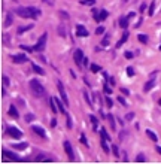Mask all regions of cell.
Instances as JSON below:
<instances>
[{"mask_svg":"<svg viewBox=\"0 0 161 164\" xmlns=\"http://www.w3.org/2000/svg\"><path fill=\"white\" fill-rule=\"evenodd\" d=\"M155 149H157V152H158V154H161V146H157Z\"/></svg>","mask_w":161,"mask_h":164,"instance_id":"obj_61","label":"cell"},{"mask_svg":"<svg viewBox=\"0 0 161 164\" xmlns=\"http://www.w3.org/2000/svg\"><path fill=\"white\" fill-rule=\"evenodd\" d=\"M14 148L21 151V149H25V148H27V143H25V142H23V143H17V145H14Z\"/></svg>","mask_w":161,"mask_h":164,"instance_id":"obj_30","label":"cell"},{"mask_svg":"<svg viewBox=\"0 0 161 164\" xmlns=\"http://www.w3.org/2000/svg\"><path fill=\"white\" fill-rule=\"evenodd\" d=\"M81 3H82V5H87V6H92V5L95 3V0H82Z\"/></svg>","mask_w":161,"mask_h":164,"instance_id":"obj_35","label":"cell"},{"mask_svg":"<svg viewBox=\"0 0 161 164\" xmlns=\"http://www.w3.org/2000/svg\"><path fill=\"white\" fill-rule=\"evenodd\" d=\"M58 33H60L63 37H66V36H67V30L64 28V25H58Z\"/></svg>","mask_w":161,"mask_h":164,"instance_id":"obj_26","label":"cell"},{"mask_svg":"<svg viewBox=\"0 0 161 164\" xmlns=\"http://www.w3.org/2000/svg\"><path fill=\"white\" fill-rule=\"evenodd\" d=\"M49 105H51V109H52V112L55 114V112L58 111V106H57V101H55V98H54V97H51V98H49Z\"/></svg>","mask_w":161,"mask_h":164,"instance_id":"obj_19","label":"cell"},{"mask_svg":"<svg viewBox=\"0 0 161 164\" xmlns=\"http://www.w3.org/2000/svg\"><path fill=\"white\" fill-rule=\"evenodd\" d=\"M124 57H125V58H128V60H131V58H133V52H130V51H127V52L124 54Z\"/></svg>","mask_w":161,"mask_h":164,"instance_id":"obj_46","label":"cell"},{"mask_svg":"<svg viewBox=\"0 0 161 164\" xmlns=\"http://www.w3.org/2000/svg\"><path fill=\"white\" fill-rule=\"evenodd\" d=\"M133 118H134V114H133V112H130V114H127V115H125V121H131Z\"/></svg>","mask_w":161,"mask_h":164,"instance_id":"obj_43","label":"cell"},{"mask_svg":"<svg viewBox=\"0 0 161 164\" xmlns=\"http://www.w3.org/2000/svg\"><path fill=\"white\" fill-rule=\"evenodd\" d=\"M106 105H108V108H112L114 106V101H112L111 97H106Z\"/></svg>","mask_w":161,"mask_h":164,"instance_id":"obj_40","label":"cell"},{"mask_svg":"<svg viewBox=\"0 0 161 164\" xmlns=\"http://www.w3.org/2000/svg\"><path fill=\"white\" fill-rule=\"evenodd\" d=\"M73 60H75V63H76L78 66L82 64V61H84V52H82V49H76V51H75Z\"/></svg>","mask_w":161,"mask_h":164,"instance_id":"obj_6","label":"cell"},{"mask_svg":"<svg viewBox=\"0 0 161 164\" xmlns=\"http://www.w3.org/2000/svg\"><path fill=\"white\" fill-rule=\"evenodd\" d=\"M90 69H91L92 73H97V72L101 70V67H100V66H97V64H90Z\"/></svg>","mask_w":161,"mask_h":164,"instance_id":"obj_31","label":"cell"},{"mask_svg":"<svg viewBox=\"0 0 161 164\" xmlns=\"http://www.w3.org/2000/svg\"><path fill=\"white\" fill-rule=\"evenodd\" d=\"M60 14H61V17H63V18H66V20L69 18V15H67V12H64V11H60Z\"/></svg>","mask_w":161,"mask_h":164,"instance_id":"obj_51","label":"cell"},{"mask_svg":"<svg viewBox=\"0 0 161 164\" xmlns=\"http://www.w3.org/2000/svg\"><path fill=\"white\" fill-rule=\"evenodd\" d=\"M84 97H85L87 103H90V105H91V100H90V97H88V93H87V91H84Z\"/></svg>","mask_w":161,"mask_h":164,"instance_id":"obj_49","label":"cell"},{"mask_svg":"<svg viewBox=\"0 0 161 164\" xmlns=\"http://www.w3.org/2000/svg\"><path fill=\"white\" fill-rule=\"evenodd\" d=\"M81 142H82L84 145H88V143H87V139H85V136H84V134H82V137H81Z\"/></svg>","mask_w":161,"mask_h":164,"instance_id":"obj_55","label":"cell"},{"mask_svg":"<svg viewBox=\"0 0 161 164\" xmlns=\"http://www.w3.org/2000/svg\"><path fill=\"white\" fill-rule=\"evenodd\" d=\"M124 133H125V131H121V133H119V139H121V140L124 139Z\"/></svg>","mask_w":161,"mask_h":164,"instance_id":"obj_59","label":"cell"},{"mask_svg":"<svg viewBox=\"0 0 161 164\" xmlns=\"http://www.w3.org/2000/svg\"><path fill=\"white\" fill-rule=\"evenodd\" d=\"M5 131H6L11 137H14V139H20V137L23 136V131H21L20 128H17V127H12V125L5 127Z\"/></svg>","mask_w":161,"mask_h":164,"instance_id":"obj_2","label":"cell"},{"mask_svg":"<svg viewBox=\"0 0 161 164\" xmlns=\"http://www.w3.org/2000/svg\"><path fill=\"white\" fill-rule=\"evenodd\" d=\"M54 98H55V97H54ZM55 101H57V106H58V111H60L61 114H64V115H66V109H64V106H63V103H64V101H63V100L60 101L58 98H55Z\"/></svg>","mask_w":161,"mask_h":164,"instance_id":"obj_20","label":"cell"},{"mask_svg":"<svg viewBox=\"0 0 161 164\" xmlns=\"http://www.w3.org/2000/svg\"><path fill=\"white\" fill-rule=\"evenodd\" d=\"M136 161L137 163H145V155L143 154H139L137 157H136Z\"/></svg>","mask_w":161,"mask_h":164,"instance_id":"obj_37","label":"cell"},{"mask_svg":"<svg viewBox=\"0 0 161 164\" xmlns=\"http://www.w3.org/2000/svg\"><path fill=\"white\" fill-rule=\"evenodd\" d=\"M103 33H105V27H103V25L97 27V30H95V34H98V36H100V34H103Z\"/></svg>","mask_w":161,"mask_h":164,"instance_id":"obj_36","label":"cell"},{"mask_svg":"<svg viewBox=\"0 0 161 164\" xmlns=\"http://www.w3.org/2000/svg\"><path fill=\"white\" fill-rule=\"evenodd\" d=\"M31 130H33L37 136H40L42 139H45L46 137V131L42 128V127H39V125H31Z\"/></svg>","mask_w":161,"mask_h":164,"instance_id":"obj_10","label":"cell"},{"mask_svg":"<svg viewBox=\"0 0 161 164\" xmlns=\"http://www.w3.org/2000/svg\"><path fill=\"white\" fill-rule=\"evenodd\" d=\"M108 119H109V124H111V127L115 130V127H116V124H115V118H114V115H108Z\"/></svg>","mask_w":161,"mask_h":164,"instance_id":"obj_27","label":"cell"},{"mask_svg":"<svg viewBox=\"0 0 161 164\" xmlns=\"http://www.w3.org/2000/svg\"><path fill=\"white\" fill-rule=\"evenodd\" d=\"M28 85H30V90L33 91V94L36 95V97H40L42 94L45 93V88H43V85L37 81V79H31L30 82H28Z\"/></svg>","mask_w":161,"mask_h":164,"instance_id":"obj_1","label":"cell"},{"mask_svg":"<svg viewBox=\"0 0 161 164\" xmlns=\"http://www.w3.org/2000/svg\"><path fill=\"white\" fill-rule=\"evenodd\" d=\"M101 45H103V47H108V45H109V34H106V36H105V39H103Z\"/></svg>","mask_w":161,"mask_h":164,"instance_id":"obj_38","label":"cell"},{"mask_svg":"<svg viewBox=\"0 0 161 164\" xmlns=\"http://www.w3.org/2000/svg\"><path fill=\"white\" fill-rule=\"evenodd\" d=\"M84 64H85V66H90V60H88V58H84Z\"/></svg>","mask_w":161,"mask_h":164,"instance_id":"obj_56","label":"cell"},{"mask_svg":"<svg viewBox=\"0 0 161 164\" xmlns=\"http://www.w3.org/2000/svg\"><path fill=\"white\" fill-rule=\"evenodd\" d=\"M127 75L128 76H134V69L130 66V67H127Z\"/></svg>","mask_w":161,"mask_h":164,"instance_id":"obj_41","label":"cell"},{"mask_svg":"<svg viewBox=\"0 0 161 164\" xmlns=\"http://www.w3.org/2000/svg\"><path fill=\"white\" fill-rule=\"evenodd\" d=\"M2 81H3V87H8V85H9V78H8L6 75L2 76Z\"/></svg>","mask_w":161,"mask_h":164,"instance_id":"obj_34","label":"cell"},{"mask_svg":"<svg viewBox=\"0 0 161 164\" xmlns=\"http://www.w3.org/2000/svg\"><path fill=\"white\" fill-rule=\"evenodd\" d=\"M119 27L124 28V30H127V27H128V17L127 18L125 17H121L119 18Z\"/></svg>","mask_w":161,"mask_h":164,"instance_id":"obj_17","label":"cell"},{"mask_svg":"<svg viewBox=\"0 0 161 164\" xmlns=\"http://www.w3.org/2000/svg\"><path fill=\"white\" fill-rule=\"evenodd\" d=\"M112 149H114V155H115V157H119V151H118L116 145H112Z\"/></svg>","mask_w":161,"mask_h":164,"instance_id":"obj_45","label":"cell"},{"mask_svg":"<svg viewBox=\"0 0 161 164\" xmlns=\"http://www.w3.org/2000/svg\"><path fill=\"white\" fill-rule=\"evenodd\" d=\"M108 17H109V12H108L106 9H101V11H100V20H101V21H105Z\"/></svg>","mask_w":161,"mask_h":164,"instance_id":"obj_23","label":"cell"},{"mask_svg":"<svg viewBox=\"0 0 161 164\" xmlns=\"http://www.w3.org/2000/svg\"><path fill=\"white\" fill-rule=\"evenodd\" d=\"M9 115L12 118H15V119H18V117H20V114H18V109L14 106V105H11L9 106Z\"/></svg>","mask_w":161,"mask_h":164,"instance_id":"obj_14","label":"cell"},{"mask_svg":"<svg viewBox=\"0 0 161 164\" xmlns=\"http://www.w3.org/2000/svg\"><path fill=\"white\" fill-rule=\"evenodd\" d=\"M28 11H30V17H31V18L37 20V18L40 17V11H39L37 8H33V6H30V8H28Z\"/></svg>","mask_w":161,"mask_h":164,"instance_id":"obj_12","label":"cell"},{"mask_svg":"<svg viewBox=\"0 0 161 164\" xmlns=\"http://www.w3.org/2000/svg\"><path fill=\"white\" fill-rule=\"evenodd\" d=\"M34 25L33 24H28V25H23V27H18V34H23V33H25V31H28V30H31Z\"/></svg>","mask_w":161,"mask_h":164,"instance_id":"obj_16","label":"cell"},{"mask_svg":"<svg viewBox=\"0 0 161 164\" xmlns=\"http://www.w3.org/2000/svg\"><path fill=\"white\" fill-rule=\"evenodd\" d=\"M154 11H155V2H151V6H149V9H148L149 17H152V15H154Z\"/></svg>","mask_w":161,"mask_h":164,"instance_id":"obj_28","label":"cell"},{"mask_svg":"<svg viewBox=\"0 0 161 164\" xmlns=\"http://www.w3.org/2000/svg\"><path fill=\"white\" fill-rule=\"evenodd\" d=\"M21 49H25L27 52H33V51H34L33 47H25V45H21Z\"/></svg>","mask_w":161,"mask_h":164,"instance_id":"obj_42","label":"cell"},{"mask_svg":"<svg viewBox=\"0 0 161 164\" xmlns=\"http://www.w3.org/2000/svg\"><path fill=\"white\" fill-rule=\"evenodd\" d=\"M118 101H119L122 106H127V103H125V98H124V97H118Z\"/></svg>","mask_w":161,"mask_h":164,"instance_id":"obj_47","label":"cell"},{"mask_svg":"<svg viewBox=\"0 0 161 164\" xmlns=\"http://www.w3.org/2000/svg\"><path fill=\"white\" fill-rule=\"evenodd\" d=\"M92 17H94V20L97 21V23H100L101 20H100V12L98 11H95V9H92Z\"/></svg>","mask_w":161,"mask_h":164,"instance_id":"obj_29","label":"cell"},{"mask_svg":"<svg viewBox=\"0 0 161 164\" xmlns=\"http://www.w3.org/2000/svg\"><path fill=\"white\" fill-rule=\"evenodd\" d=\"M31 67H33V70L36 72L37 75H45V72H43V69H42L40 66H37V64H34V63H33V64H31Z\"/></svg>","mask_w":161,"mask_h":164,"instance_id":"obj_22","label":"cell"},{"mask_svg":"<svg viewBox=\"0 0 161 164\" xmlns=\"http://www.w3.org/2000/svg\"><path fill=\"white\" fill-rule=\"evenodd\" d=\"M137 39L142 42V43H148V36H146V34H139Z\"/></svg>","mask_w":161,"mask_h":164,"instance_id":"obj_32","label":"cell"},{"mask_svg":"<svg viewBox=\"0 0 161 164\" xmlns=\"http://www.w3.org/2000/svg\"><path fill=\"white\" fill-rule=\"evenodd\" d=\"M42 2H45L46 5H49V6H52V5H54V0H42Z\"/></svg>","mask_w":161,"mask_h":164,"instance_id":"obj_53","label":"cell"},{"mask_svg":"<svg viewBox=\"0 0 161 164\" xmlns=\"http://www.w3.org/2000/svg\"><path fill=\"white\" fill-rule=\"evenodd\" d=\"M109 84H111V85H115V79H114V78H109Z\"/></svg>","mask_w":161,"mask_h":164,"instance_id":"obj_57","label":"cell"},{"mask_svg":"<svg viewBox=\"0 0 161 164\" xmlns=\"http://www.w3.org/2000/svg\"><path fill=\"white\" fill-rule=\"evenodd\" d=\"M146 134H148V137H149L151 140L154 142V143H157V142H158V137H157V134H155L152 130H146Z\"/></svg>","mask_w":161,"mask_h":164,"instance_id":"obj_18","label":"cell"},{"mask_svg":"<svg viewBox=\"0 0 161 164\" xmlns=\"http://www.w3.org/2000/svg\"><path fill=\"white\" fill-rule=\"evenodd\" d=\"M100 134H101V137H103V139H106V140H111V136L108 134L106 128H103V127H101V130H100Z\"/></svg>","mask_w":161,"mask_h":164,"instance_id":"obj_24","label":"cell"},{"mask_svg":"<svg viewBox=\"0 0 161 164\" xmlns=\"http://www.w3.org/2000/svg\"><path fill=\"white\" fill-rule=\"evenodd\" d=\"M154 85H155V81H154V79L148 81V82L145 84V87H143V91H145V93H148L149 90H152V88H154Z\"/></svg>","mask_w":161,"mask_h":164,"instance_id":"obj_15","label":"cell"},{"mask_svg":"<svg viewBox=\"0 0 161 164\" xmlns=\"http://www.w3.org/2000/svg\"><path fill=\"white\" fill-rule=\"evenodd\" d=\"M160 105H161V100H160Z\"/></svg>","mask_w":161,"mask_h":164,"instance_id":"obj_63","label":"cell"},{"mask_svg":"<svg viewBox=\"0 0 161 164\" xmlns=\"http://www.w3.org/2000/svg\"><path fill=\"white\" fill-rule=\"evenodd\" d=\"M128 37H130V33H128V31L125 30V31H124V34L121 36L119 42L116 43V48H121V47H122V43H124V42H127V40H128Z\"/></svg>","mask_w":161,"mask_h":164,"instance_id":"obj_13","label":"cell"},{"mask_svg":"<svg viewBox=\"0 0 161 164\" xmlns=\"http://www.w3.org/2000/svg\"><path fill=\"white\" fill-rule=\"evenodd\" d=\"M12 23H14V14H8V15H6V20H5V25L9 27Z\"/></svg>","mask_w":161,"mask_h":164,"instance_id":"obj_21","label":"cell"},{"mask_svg":"<svg viewBox=\"0 0 161 164\" xmlns=\"http://www.w3.org/2000/svg\"><path fill=\"white\" fill-rule=\"evenodd\" d=\"M34 115H33V114H27V115H25V121H27V122H30V121H33V119H34Z\"/></svg>","mask_w":161,"mask_h":164,"instance_id":"obj_39","label":"cell"},{"mask_svg":"<svg viewBox=\"0 0 161 164\" xmlns=\"http://www.w3.org/2000/svg\"><path fill=\"white\" fill-rule=\"evenodd\" d=\"M88 34H90L88 30H87L82 24H79V25L76 27V36H78V37H87Z\"/></svg>","mask_w":161,"mask_h":164,"instance_id":"obj_7","label":"cell"},{"mask_svg":"<svg viewBox=\"0 0 161 164\" xmlns=\"http://www.w3.org/2000/svg\"><path fill=\"white\" fill-rule=\"evenodd\" d=\"M90 119H91L92 125H94V128H97V124H98V119L94 117V115H90Z\"/></svg>","mask_w":161,"mask_h":164,"instance_id":"obj_33","label":"cell"},{"mask_svg":"<svg viewBox=\"0 0 161 164\" xmlns=\"http://www.w3.org/2000/svg\"><path fill=\"white\" fill-rule=\"evenodd\" d=\"M17 14H18L21 18H31L28 8H17Z\"/></svg>","mask_w":161,"mask_h":164,"instance_id":"obj_9","label":"cell"},{"mask_svg":"<svg viewBox=\"0 0 161 164\" xmlns=\"http://www.w3.org/2000/svg\"><path fill=\"white\" fill-rule=\"evenodd\" d=\"M66 117H67V127H69V128H72V118H70L69 114H66Z\"/></svg>","mask_w":161,"mask_h":164,"instance_id":"obj_48","label":"cell"},{"mask_svg":"<svg viewBox=\"0 0 161 164\" xmlns=\"http://www.w3.org/2000/svg\"><path fill=\"white\" fill-rule=\"evenodd\" d=\"M63 145H64V151H66V154H67L69 160H70V161H75V152H73V148H72L70 142H64Z\"/></svg>","mask_w":161,"mask_h":164,"instance_id":"obj_5","label":"cell"},{"mask_svg":"<svg viewBox=\"0 0 161 164\" xmlns=\"http://www.w3.org/2000/svg\"><path fill=\"white\" fill-rule=\"evenodd\" d=\"M2 37H3V42H5V43H9V36H8V34H3Z\"/></svg>","mask_w":161,"mask_h":164,"instance_id":"obj_50","label":"cell"},{"mask_svg":"<svg viewBox=\"0 0 161 164\" xmlns=\"http://www.w3.org/2000/svg\"><path fill=\"white\" fill-rule=\"evenodd\" d=\"M55 125H57V119L52 118V121H51V127H55Z\"/></svg>","mask_w":161,"mask_h":164,"instance_id":"obj_54","label":"cell"},{"mask_svg":"<svg viewBox=\"0 0 161 164\" xmlns=\"http://www.w3.org/2000/svg\"><path fill=\"white\" fill-rule=\"evenodd\" d=\"M12 61L17 63V64H23L25 61H28V58H27V55H24V54H17V55H12Z\"/></svg>","mask_w":161,"mask_h":164,"instance_id":"obj_8","label":"cell"},{"mask_svg":"<svg viewBox=\"0 0 161 164\" xmlns=\"http://www.w3.org/2000/svg\"><path fill=\"white\" fill-rule=\"evenodd\" d=\"M106 139H101V142H100V145H101V148H103V151H105V152H106V154H108V152H109V146H108V143H106Z\"/></svg>","mask_w":161,"mask_h":164,"instance_id":"obj_25","label":"cell"},{"mask_svg":"<svg viewBox=\"0 0 161 164\" xmlns=\"http://www.w3.org/2000/svg\"><path fill=\"white\" fill-rule=\"evenodd\" d=\"M145 8H146V5H142V6H140V12H143V11H145Z\"/></svg>","mask_w":161,"mask_h":164,"instance_id":"obj_60","label":"cell"},{"mask_svg":"<svg viewBox=\"0 0 161 164\" xmlns=\"http://www.w3.org/2000/svg\"><path fill=\"white\" fill-rule=\"evenodd\" d=\"M134 15H136V12H130V14H128V18H133Z\"/></svg>","mask_w":161,"mask_h":164,"instance_id":"obj_58","label":"cell"},{"mask_svg":"<svg viewBox=\"0 0 161 164\" xmlns=\"http://www.w3.org/2000/svg\"><path fill=\"white\" fill-rule=\"evenodd\" d=\"M121 93H122V94H125V95H128V94H130V91H128L127 88H121Z\"/></svg>","mask_w":161,"mask_h":164,"instance_id":"obj_52","label":"cell"},{"mask_svg":"<svg viewBox=\"0 0 161 164\" xmlns=\"http://www.w3.org/2000/svg\"><path fill=\"white\" fill-rule=\"evenodd\" d=\"M160 51H161V45H160Z\"/></svg>","mask_w":161,"mask_h":164,"instance_id":"obj_62","label":"cell"},{"mask_svg":"<svg viewBox=\"0 0 161 164\" xmlns=\"http://www.w3.org/2000/svg\"><path fill=\"white\" fill-rule=\"evenodd\" d=\"M46 37H48V33H43V34L39 37V40H37V42H36V45L33 47V49H34L36 52H40V51H43L45 43H46Z\"/></svg>","mask_w":161,"mask_h":164,"instance_id":"obj_3","label":"cell"},{"mask_svg":"<svg viewBox=\"0 0 161 164\" xmlns=\"http://www.w3.org/2000/svg\"><path fill=\"white\" fill-rule=\"evenodd\" d=\"M103 90H105V93H106V94H111V93H112V90H111V87H108V84H105Z\"/></svg>","mask_w":161,"mask_h":164,"instance_id":"obj_44","label":"cell"},{"mask_svg":"<svg viewBox=\"0 0 161 164\" xmlns=\"http://www.w3.org/2000/svg\"><path fill=\"white\" fill-rule=\"evenodd\" d=\"M3 157H6V158H9V160H12V161H20V158H18V155H15L14 152H11V151H6V149H3Z\"/></svg>","mask_w":161,"mask_h":164,"instance_id":"obj_11","label":"cell"},{"mask_svg":"<svg viewBox=\"0 0 161 164\" xmlns=\"http://www.w3.org/2000/svg\"><path fill=\"white\" fill-rule=\"evenodd\" d=\"M57 88H58V91H60V95H61V100L66 103V106L69 105V100H67V94H66V90H64V85H63V82L61 81H57Z\"/></svg>","mask_w":161,"mask_h":164,"instance_id":"obj_4","label":"cell"}]
</instances>
